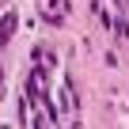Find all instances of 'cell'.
I'll use <instances>...</instances> for the list:
<instances>
[{"instance_id": "1", "label": "cell", "mask_w": 129, "mask_h": 129, "mask_svg": "<svg viewBox=\"0 0 129 129\" xmlns=\"http://www.w3.org/2000/svg\"><path fill=\"white\" fill-rule=\"evenodd\" d=\"M69 12H72L69 0H42V19L49 27H64L69 23Z\"/></svg>"}, {"instance_id": "2", "label": "cell", "mask_w": 129, "mask_h": 129, "mask_svg": "<svg viewBox=\"0 0 129 129\" xmlns=\"http://www.w3.org/2000/svg\"><path fill=\"white\" fill-rule=\"evenodd\" d=\"M15 27H19V12H4V15H0V49H4L8 42H12V34H15Z\"/></svg>"}, {"instance_id": "3", "label": "cell", "mask_w": 129, "mask_h": 129, "mask_svg": "<svg viewBox=\"0 0 129 129\" xmlns=\"http://www.w3.org/2000/svg\"><path fill=\"white\" fill-rule=\"evenodd\" d=\"M34 64H42V69L49 72L53 64H57V57H53V49H46V46H34Z\"/></svg>"}]
</instances>
